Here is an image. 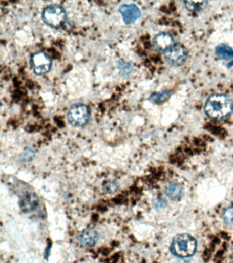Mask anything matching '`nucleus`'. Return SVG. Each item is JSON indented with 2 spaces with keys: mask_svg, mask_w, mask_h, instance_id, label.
Wrapping results in <instances>:
<instances>
[{
  "mask_svg": "<svg viewBox=\"0 0 233 263\" xmlns=\"http://www.w3.org/2000/svg\"><path fill=\"white\" fill-rule=\"evenodd\" d=\"M223 219L228 225H233V206L229 207L223 215Z\"/></svg>",
  "mask_w": 233,
  "mask_h": 263,
  "instance_id": "15",
  "label": "nucleus"
},
{
  "mask_svg": "<svg viewBox=\"0 0 233 263\" xmlns=\"http://www.w3.org/2000/svg\"><path fill=\"white\" fill-rule=\"evenodd\" d=\"M173 35L167 32H160L153 38V46L155 51L164 53L175 45Z\"/></svg>",
  "mask_w": 233,
  "mask_h": 263,
  "instance_id": "7",
  "label": "nucleus"
},
{
  "mask_svg": "<svg viewBox=\"0 0 233 263\" xmlns=\"http://www.w3.org/2000/svg\"><path fill=\"white\" fill-rule=\"evenodd\" d=\"M171 249L175 256L179 258H188L195 254L197 242L190 234H180L174 238Z\"/></svg>",
  "mask_w": 233,
  "mask_h": 263,
  "instance_id": "2",
  "label": "nucleus"
},
{
  "mask_svg": "<svg viewBox=\"0 0 233 263\" xmlns=\"http://www.w3.org/2000/svg\"><path fill=\"white\" fill-rule=\"evenodd\" d=\"M227 66H228V67H232V66H233V61L229 62V63H228V65H227Z\"/></svg>",
  "mask_w": 233,
  "mask_h": 263,
  "instance_id": "17",
  "label": "nucleus"
},
{
  "mask_svg": "<svg viewBox=\"0 0 233 263\" xmlns=\"http://www.w3.org/2000/svg\"><path fill=\"white\" fill-rule=\"evenodd\" d=\"M183 188H182L181 185L175 182L170 184L165 189V193H166L167 196L173 200H178V199L181 198L182 195H183Z\"/></svg>",
  "mask_w": 233,
  "mask_h": 263,
  "instance_id": "12",
  "label": "nucleus"
},
{
  "mask_svg": "<svg viewBox=\"0 0 233 263\" xmlns=\"http://www.w3.org/2000/svg\"><path fill=\"white\" fill-rule=\"evenodd\" d=\"M91 118V111L89 107L83 104H75L69 108L67 119L73 127L85 126Z\"/></svg>",
  "mask_w": 233,
  "mask_h": 263,
  "instance_id": "4",
  "label": "nucleus"
},
{
  "mask_svg": "<svg viewBox=\"0 0 233 263\" xmlns=\"http://www.w3.org/2000/svg\"><path fill=\"white\" fill-rule=\"evenodd\" d=\"M206 116L215 120H224L233 112V101L225 94L212 95L204 105Z\"/></svg>",
  "mask_w": 233,
  "mask_h": 263,
  "instance_id": "1",
  "label": "nucleus"
},
{
  "mask_svg": "<svg viewBox=\"0 0 233 263\" xmlns=\"http://www.w3.org/2000/svg\"><path fill=\"white\" fill-rule=\"evenodd\" d=\"M120 13L126 24H133L141 16V11L135 4H123L119 8Z\"/></svg>",
  "mask_w": 233,
  "mask_h": 263,
  "instance_id": "8",
  "label": "nucleus"
},
{
  "mask_svg": "<svg viewBox=\"0 0 233 263\" xmlns=\"http://www.w3.org/2000/svg\"><path fill=\"white\" fill-rule=\"evenodd\" d=\"M103 188L108 193H113L118 190V184L114 181H108L104 184Z\"/></svg>",
  "mask_w": 233,
  "mask_h": 263,
  "instance_id": "16",
  "label": "nucleus"
},
{
  "mask_svg": "<svg viewBox=\"0 0 233 263\" xmlns=\"http://www.w3.org/2000/svg\"><path fill=\"white\" fill-rule=\"evenodd\" d=\"M79 241L86 247H93L99 240V234L93 228H89L81 232L79 236Z\"/></svg>",
  "mask_w": 233,
  "mask_h": 263,
  "instance_id": "10",
  "label": "nucleus"
},
{
  "mask_svg": "<svg viewBox=\"0 0 233 263\" xmlns=\"http://www.w3.org/2000/svg\"><path fill=\"white\" fill-rule=\"evenodd\" d=\"M164 58L167 63L173 67H181L187 61V49L183 45L177 43L173 45L164 53Z\"/></svg>",
  "mask_w": 233,
  "mask_h": 263,
  "instance_id": "5",
  "label": "nucleus"
},
{
  "mask_svg": "<svg viewBox=\"0 0 233 263\" xmlns=\"http://www.w3.org/2000/svg\"><path fill=\"white\" fill-rule=\"evenodd\" d=\"M39 205V199L34 193H27L22 196L20 201V207L26 213L34 211Z\"/></svg>",
  "mask_w": 233,
  "mask_h": 263,
  "instance_id": "9",
  "label": "nucleus"
},
{
  "mask_svg": "<svg viewBox=\"0 0 233 263\" xmlns=\"http://www.w3.org/2000/svg\"><path fill=\"white\" fill-rule=\"evenodd\" d=\"M31 65L36 75L48 73L52 66V60L46 52L40 51L34 53L31 58Z\"/></svg>",
  "mask_w": 233,
  "mask_h": 263,
  "instance_id": "6",
  "label": "nucleus"
},
{
  "mask_svg": "<svg viewBox=\"0 0 233 263\" xmlns=\"http://www.w3.org/2000/svg\"><path fill=\"white\" fill-rule=\"evenodd\" d=\"M42 17L48 26L58 28L66 22L67 12L62 6L52 4L44 8Z\"/></svg>",
  "mask_w": 233,
  "mask_h": 263,
  "instance_id": "3",
  "label": "nucleus"
},
{
  "mask_svg": "<svg viewBox=\"0 0 233 263\" xmlns=\"http://www.w3.org/2000/svg\"><path fill=\"white\" fill-rule=\"evenodd\" d=\"M171 95V90H163L161 92H155V93L151 95L150 98H149V101L154 104H162L163 102L168 100Z\"/></svg>",
  "mask_w": 233,
  "mask_h": 263,
  "instance_id": "13",
  "label": "nucleus"
},
{
  "mask_svg": "<svg viewBox=\"0 0 233 263\" xmlns=\"http://www.w3.org/2000/svg\"><path fill=\"white\" fill-rule=\"evenodd\" d=\"M185 7L190 12H201L207 5L206 1H185L183 2Z\"/></svg>",
  "mask_w": 233,
  "mask_h": 263,
  "instance_id": "14",
  "label": "nucleus"
},
{
  "mask_svg": "<svg viewBox=\"0 0 233 263\" xmlns=\"http://www.w3.org/2000/svg\"><path fill=\"white\" fill-rule=\"evenodd\" d=\"M217 57L222 61H233V49L228 45L220 44L216 48Z\"/></svg>",
  "mask_w": 233,
  "mask_h": 263,
  "instance_id": "11",
  "label": "nucleus"
}]
</instances>
